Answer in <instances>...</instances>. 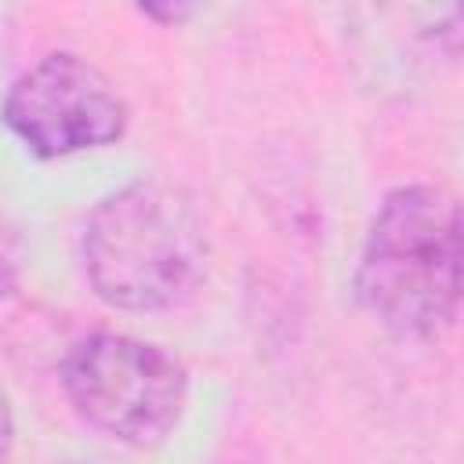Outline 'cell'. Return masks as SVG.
Returning a JSON list of instances; mask_svg holds the SVG:
<instances>
[{"label": "cell", "mask_w": 464, "mask_h": 464, "mask_svg": "<svg viewBox=\"0 0 464 464\" xmlns=\"http://www.w3.org/2000/svg\"><path fill=\"white\" fill-rule=\"evenodd\" d=\"M22 268H25V250L18 232L0 218V301H7L18 283H22Z\"/></svg>", "instance_id": "obj_5"}, {"label": "cell", "mask_w": 464, "mask_h": 464, "mask_svg": "<svg viewBox=\"0 0 464 464\" xmlns=\"http://www.w3.org/2000/svg\"><path fill=\"white\" fill-rule=\"evenodd\" d=\"M0 120L33 156L62 160L116 145L127 134L130 109L94 62L51 51L11 80Z\"/></svg>", "instance_id": "obj_4"}, {"label": "cell", "mask_w": 464, "mask_h": 464, "mask_svg": "<svg viewBox=\"0 0 464 464\" xmlns=\"http://www.w3.org/2000/svg\"><path fill=\"white\" fill-rule=\"evenodd\" d=\"M65 464H102V460H65Z\"/></svg>", "instance_id": "obj_7"}, {"label": "cell", "mask_w": 464, "mask_h": 464, "mask_svg": "<svg viewBox=\"0 0 464 464\" xmlns=\"http://www.w3.org/2000/svg\"><path fill=\"white\" fill-rule=\"evenodd\" d=\"M11 446H14V413H11V399H7V392L0 388V464H7Z\"/></svg>", "instance_id": "obj_6"}, {"label": "cell", "mask_w": 464, "mask_h": 464, "mask_svg": "<svg viewBox=\"0 0 464 464\" xmlns=\"http://www.w3.org/2000/svg\"><path fill=\"white\" fill-rule=\"evenodd\" d=\"M58 381L76 417L134 450L167 442L188 399V373L174 352L112 330L76 341Z\"/></svg>", "instance_id": "obj_3"}, {"label": "cell", "mask_w": 464, "mask_h": 464, "mask_svg": "<svg viewBox=\"0 0 464 464\" xmlns=\"http://www.w3.org/2000/svg\"><path fill=\"white\" fill-rule=\"evenodd\" d=\"M460 203L442 185L392 188L359 250L355 297L395 337H435L460 308Z\"/></svg>", "instance_id": "obj_2"}, {"label": "cell", "mask_w": 464, "mask_h": 464, "mask_svg": "<svg viewBox=\"0 0 464 464\" xmlns=\"http://www.w3.org/2000/svg\"><path fill=\"white\" fill-rule=\"evenodd\" d=\"M91 290L123 312H167L207 279L210 239L192 196L138 178L94 203L80 239Z\"/></svg>", "instance_id": "obj_1"}]
</instances>
